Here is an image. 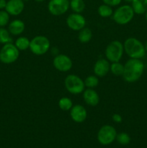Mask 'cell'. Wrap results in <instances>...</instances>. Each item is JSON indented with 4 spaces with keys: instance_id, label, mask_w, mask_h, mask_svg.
Wrapping results in <instances>:
<instances>
[{
    "instance_id": "1",
    "label": "cell",
    "mask_w": 147,
    "mask_h": 148,
    "mask_svg": "<svg viewBox=\"0 0 147 148\" xmlns=\"http://www.w3.org/2000/svg\"><path fill=\"white\" fill-rule=\"evenodd\" d=\"M144 71V64L141 59H130L124 65L122 77L127 82L133 83L141 77Z\"/></svg>"
},
{
    "instance_id": "2",
    "label": "cell",
    "mask_w": 147,
    "mask_h": 148,
    "mask_svg": "<svg viewBox=\"0 0 147 148\" xmlns=\"http://www.w3.org/2000/svg\"><path fill=\"white\" fill-rule=\"evenodd\" d=\"M124 51L130 57V59H141L146 55L144 44L138 39L130 37L125 40L123 43Z\"/></svg>"
},
{
    "instance_id": "3",
    "label": "cell",
    "mask_w": 147,
    "mask_h": 148,
    "mask_svg": "<svg viewBox=\"0 0 147 148\" xmlns=\"http://www.w3.org/2000/svg\"><path fill=\"white\" fill-rule=\"evenodd\" d=\"M134 14L135 12L132 7L128 4H125L119 7L115 10V12H113L112 19L117 24L124 25L131 22Z\"/></svg>"
},
{
    "instance_id": "4",
    "label": "cell",
    "mask_w": 147,
    "mask_h": 148,
    "mask_svg": "<svg viewBox=\"0 0 147 148\" xmlns=\"http://www.w3.org/2000/svg\"><path fill=\"white\" fill-rule=\"evenodd\" d=\"M20 51L12 43L4 44L0 50V62L5 64H10L18 59Z\"/></svg>"
},
{
    "instance_id": "5",
    "label": "cell",
    "mask_w": 147,
    "mask_h": 148,
    "mask_svg": "<svg viewBox=\"0 0 147 148\" xmlns=\"http://www.w3.org/2000/svg\"><path fill=\"white\" fill-rule=\"evenodd\" d=\"M50 47V42L47 37L44 36H37L30 40V48L32 53L40 56L48 51Z\"/></svg>"
},
{
    "instance_id": "6",
    "label": "cell",
    "mask_w": 147,
    "mask_h": 148,
    "mask_svg": "<svg viewBox=\"0 0 147 148\" xmlns=\"http://www.w3.org/2000/svg\"><path fill=\"white\" fill-rule=\"evenodd\" d=\"M124 53V46L119 40H113L107 46L105 49L106 59L110 62H120Z\"/></svg>"
},
{
    "instance_id": "7",
    "label": "cell",
    "mask_w": 147,
    "mask_h": 148,
    "mask_svg": "<svg viewBox=\"0 0 147 148\" xmlns=\"http://www.w3.org/2000/svg\"><path fill=\"white\" fill-rule=\"evenodd\" d=\"M66 89L73 95L82 93L85 90L84 81L76 75H69L64 80Z\"/></svg>"
},
{
    "instance_id": "8",
    "label": "cell",
    "mask_w": 147,
    "mask_h": 148,
    "mask_svg": "<svg viewBox=\"0 0 147 148\" xmlns=\"http://www.w3.org/2000/svg\"><path fill=\"white\" fill-rule=\"evenodd\" d=\"M117 132L111 125H104L97 133V140L102 145H108L116 140Z\"/></svg>"
},
{
    "instance_id": "9",
    "label": "cell",
    "mask_w": 147,
    "mask_h": 148,
    "mask_svg": "<svg viewBox=\"0 0 147 148\" xmlns=\"http://www.w3.org/2000/svg\"><path fill=\"white\" fill-rule=\"evenodd\" d=\"M70 7L69 0H50L48 4L49 12L54 16L65 14Z\"/></svg>"
},
{
    "instance_id": "10",
    "label": "cell",
    "mask_w": 147,
    "mask_h": 148,
    "mask_svg": "<svg viewBox=\"0 0 147 148\" xmlns=\"http://www.w3.org/2000/svg\"><path fill=\"white\" fill-rule=\"evenodd\" d=\"M53 66L56 69L62 72L71 70L73 66V62L71 58L66 54L56 55L53 61Z\"/></svg>"
},
{
    "instance_id": "11",
    "label": "cell",
    "mask_w": 147,
    "mask_h": 148,
    "mask_svg": "<svg viewBox=\"0 0 147 148\" xmlns=\"http://www.w3.org/2000/svg\"><path fill=\"white\" fill-rule=\"evenodd\" d=\"M68 27L74 31H79L86 25V20L79 13H73L68 16L66 19Z\"/></svg>"
},
{
    "instance_id": "12",
    "label": "cell",
    "mask_w": 147,
    "mask_h": 148,
    "mask_svg": "<svg viewBox=\"0 0 147 148\" xmlns=\"http://www.w3.org/2000/svg\"><path fill=\"white\" fill-rule=\"evenodd\" d=\"M70 116L71 119L76 123H82L86 119L87 111L82 105L73 106L70 110Z\"/></svg>"
},
{
    "instance_id": "13",
    "label": "cell",
    "mask_w": 147,
    "mask_h": 148,
    "mask_svg": "<svg viewBox=\"0 0 147 148\" xmlns=\"http://www.w3.org/2000/svg\"><path fill=\"white\" fill-rule=\"evenodd\" d=\"M24 8L23 0H9L7 3L5 10L10 15L17 16L21 14Z\"/></svg>"
},
{
    "instance_id": "14",
    "label": "cell",
    "mask_w": 147,
    "mask_h": 148,
    "mask_svg": "<svg viewBox=\"0 0 147 148\" xmlns=\"http://www.w3.org/2000/svg\"><path fill=\"white\" fill-rule=\"evenodd\" d=\"M110 69L109 61L105 59H99L94 65V73L97 77H102L108 74Z\"/></svg>"
},
{
    "instance_id": "15",
    "label": "cell",
    "mask_w": 147,
    "mask_h": 148,
    "mask_svg": "<svg viewBox=\"0 0 147 148\" xmlns=\"http://www.w3.org/2000/svg\"><path fill=\"white\" fill-rule=\"evenodd\" d=\"M83 98L87 105L96 106L99 103V96L97 92L92 88H88L83 92Z\"/></svg>"
},
{
    "instance_id": "16",
    "label": "cell",
    "mask_w": 147,
    "mask_h": 148,
    "mask_svg": "<svg viewBox=\"0 0 147 148\" xmlns=\"http://www.w3.org/2000/svg\"><path fill=\"white\" fill-rule=\"evenodd\" d=\"M24 28H25V25L21 20H12L8 26L9 32L13 36H19L22 34L24 32Z\"/></svg>"
},
{
    "instance_id": "17",
    "label": "cell",
    "mask_w": 147,
    "mask_h": 148,
    "mask_svg": "<svg viewBox=\"0 0 147 148\" xmlns=\"http://www.w3.org/2000/svg\"><path fill=\"white\" fill-rule=\"evenodd\" d=\"M131 7L135 14H145L147 10V0H133Z\"/></svg>"
},
{
    "instance_id": "18",
    "label": "cell",
    "mask_w": 147,
    "mask_h": 148,
    "mask_svg": "<svg viewBox=\"0 0 147 148\" xmlns=\"http://www.w3.org/2000/svg\"><path fill=\"white\" fill-rule=\"evenodd\" d=\"M70 8L74 13H81L84 12L86 7V4L84 0H71L69 1Z\"/></svg>"
},
{
    "instance_id": "19",
    "label": "cell",
    "mask_w": 147,
    "mask_h": 148,
    "mask_svg": "<svg viewBox=\"0 0 147 148\" xmlns=\"http://www.w3.org/2000/svg\"><path fill=\"white\" fill-rule=\"evenodd\" d=\"M92 30L88 27H84L82 30H79V36H78V38L79 40L82 43H86L89 42L92 39Z\"/></svg>"
},
{
    "instance_id": "20",
    "label": "cell",
    "mask_w": 147,
    "mask_h": 148,
    "mask_svg": "<svg viewBox=\"0 0 147 148\" xmlns=\"http://www.w3.org/2000/svg\"><path fill=\"white\" fill-rule=\"evenodd\" d=\"M30 40L27 37L21 36L16 40L14 45L19 51H25L30 48Z\"/></svg>"
},
{
    "instance_id": "21",
    "label": "cell",
    "mask_w": 147,
    "mask_h": 148,
    "mask_svg": "<svg viewBox=\"0 0 147 148\" xmlns=\"http://www.w3.org/2000/svg\"><path fill=\"white\" fill-rule=\"evenodd\" d=\"M98 14L100 17L106 18V17H109L112 16L113 14V10H112V7L108 5V4H101L99 7H98Z\"/></svg>"
},
{
    "instance_id": "22",
    "label": "cell",
    "mask_w": 147,
    "mask_h": 148,
    "mask_svg": "<svg viewBox=\"0 0 147 148\" xmlns=\"http://www.w3.org/2000/svg\"><path fill=\"white\" fill-rule=\"evenodd\" d=\"M110 71L116 76H122L124 72V65L118 62H112L110 64Z\"/></svg>"
},
{
    "instance_id": "23",
    "label": "cell",
    "mask_w": 147,
    "mask_h": 148,
    "mask_svg": "<svg viewBox=\"0 0 147 148\" xmlns=\"http://www.w3.org/2000/svg\"><path fill=\"white\" fill-rule=\"evenodd\" d=\"M59 106L62 111H70L71 108L73 107V102L70 98H67V97H63L59 100Z\"/></svg>"
},
{
    "instance_id": "24",
    "label": "cell",
    "mask_w": 147,
    "mask_h": 148,
    "mask_svg": "<svg viewBox=\"0 0 147 148\" xmlns=\"http://www.w3.org/2000/svg\"><path fill=\"white\" fill-rule=\"evenodd\" d=\"M12 42V38L10 36L9 30L4 27H0V43L6 44Z\"/></svg>"
},
{
    "instance_id": "25",
    "label": "cell",
    "mask_w": 147,
    "mask_h": 148,
    "mask_svg": "<svg viewBox=\"0 0 147 148\" xmlns=\"http://www.w3.org/2000/svg\"><path fill=\"white\" fill-rule=\"evenodd\" d=\"M99 84V79L96 75H89L85 79L84 85L85 87L88 88H95Z\"/></svg>"
},
{
    "instance_id": "26",
    "label": "cell",
    "mask_w": 147,
    "mask_h": 148,
    "mask_svg": "<svg viewBox=\"0 0 147 148\" xmlns=\"http://www.w3.org/2000/svg\"><path fill=\"white\" fill-rule=\"evenodd\" d=\"M116 140L118 143L122 145H126L129 144L131 142V137L129 134L125 132H121L120 134H117Z\"/></svg>"
},
{
    "instance_id": "27",
    "label": "cell",
    "mask_w": 147,
    "mask_h": 148,
    "mask_svg": "<svg viewBox=\"0 0 147 148\" xmlns=\"http://www.w3.org/2000/svg\"><path fill=\"white\" fill-rule=\"evenodd\" d=\"M10 22V14L6 10L0 11V27H4Z\"/></svg>"
},
{
    "instance_id": "28",
    "label": "cell",
    "mask_w": 147,
    "mask_h": 148,
    "mask_svg": "<svg viewBox=\"0 0 147 148\" xmlns=\"http://www.w3.org/2000/svg\"><path fill=\"white\" fill-rule=\"evenodd\" d=\"M104 4H108L110 7H116L121 3L122 0H102Z\"/></svg>"
},
{
    "instance_id": "29",
    "label": "cell",
    "mask_w": 147,
    "mask_h": 148,
    "mask_svg": "<svg viewBox=\"0 0 147 148\" xmlns=\"http://www.w3.org/2000/svg\"><path fill=\"white\" fill-rule=\"evenodd\" d=\"M112 119L113 120V121L116 123H121L122 121V118L120 114H115L112 116Z\"/></svg>"
},
{
    "instance_id": "30",
    "label": "cell",
    "mask_w": 147,
    "mask_h": 148,
    "mask_svg": "<svg viewBox=\"0 0 147 148\" xmlns=\"http://www.w3.org/2000/svg\"><path fill=\"white\" fill-rule=\"evenodd\" d=\"M7 1L6 0H0V10H4L6 8Z\"/></svg>"
},
{
    "instance_id": "31",
    "label": "cell",
    "mask_w": 147,
    "mask_h": 148,
    "mask_svg": "<svg viewBox=\"0 0 147 148\" xmlns=\"http://www.w3.org/2000/svg\"><path fill=\"white\" fill-rule=\"evenodd\" d=\"M144 48H145L146 51L147 52V40L145 42V43H144Z\"/></svg>"
},
{
    "instance_id": "32",
    "label": "cell",
    "mask_w": 147,
    "mask_h": 148,
    "mask_svg": "<svg viewBox=\"0 0 147 148\" xmlns=\"http://www.w3.org/2000/svg\"><path fill=\"white\" fill-rule=\"evenodd\" d=\"M35 1H37V2H43V1H44L45 0H35Z\"/></svg>"
},
{
    "instance_id": "33",
    "label": "cell",
    "mask_w": 147,
    "mask_h": 148,
    "mask_svg": "<svg viewBox=\"0 0 147 148\" xmlns=\"http://www.w3.org/2000/svg\"><path fill=\"white\" fill-rule=\"evenodd\" d=\"M125 1H126V2H128V3H131L132 2L133 0H124Z\"/></svg>"
},
{
    "instance_id": "34",
    "label": "cell",
    "mask_w": 147,
    "mask_h": 148,
    "mask_svg": "<svg viewBox=\"0 0 147 148\" xmlns=\"http://www.w3.org/2000/svg\"><path fill=\"white\" fill-rule=\"evenodd\" d=\"M145 18H146V21H147V10H146V12H145Z\"/></svg>"
},
{
    "instance_id": "35",
    "label": "cell",
    "mask_w": 147,
    "mask_h": 148,
    "mask_svg": "<svg viewBox=\"0 0 147 148\" xmlns=\"http://www.w3.org/2000/svg\"><path fill=\"white\" fill-rule=\"evenodd\" d=\"M23 1H30V0H23Z\"/></svg>"
}]
</instances>
